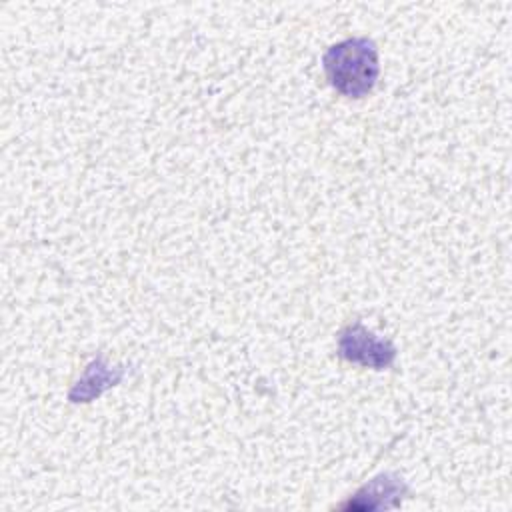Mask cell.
I'll return each mask as SVG.
<instances>
[{
  "instance_id": "6da1fadb",
  "label": "cell",
  "mask_w": 512,
  "mask_h": 512,
  "mask_svg": "<svg viewBox=\"0 0 512 512\" xmlns=\"http://www.w3.org/2000/svg\"><path fill=\"white\" fill-rule=\"evenodd\" d=\"M322 66L330 86L346 98L368 96L380 74L376 44L366 36L346 38L330 46L322 56Z\"/></svg>"
},
{
  "instance_id": "7a4b0ae2",
  "label": "cell",
  "mask_w": 512,
  "mask_h": 512,
  "mask_svg": "<svg viewBox=\"0 0 512 512\" xmlns=\"http://www.w3.org/2000/svg\"><path fill=\"white\" fill-rule=\"evenodd\" d=\"M338 356L352 364L384 370L394 364L396 346L370 332L362 322H352L338 336Z\"/></svg>"
},
{
  "instance_id": "3957f363",
  "label": "cell",
  "mask_w": 512,
  "mask_h": 512,
  "mask_svg": "<svg viewBox=\"0 0 512 512\" xmlns=\"http://www.w3.org/2000/svg\"><path fill=\"white\" fill-rule=\"evenodd\" d=\"M408 492L406 484L396 474H380L364 484L354 498H350L342 508L346 510H386L396 508L402 502V496Z\"/></svg>"
},
{
  "instance_id": "277c9868",
  "label": "cell",
  "mask_w": 512,
  "mask_h": 512,
  "mask_svg": "<svg viewBox=\"0 0 512 512\" xmlns=\"http://www.w3.org/2000/svg\"><path fill=\"white\" fill-rule=\"evenodd\" d=\"M124 376V368L122 366H108L104 362L102 356L94 358L84 374L78 378V382L72 386L68 398L70 402H90L96 396H100L102 392H106L108 388L116 386Z\"/></svg>"
}]
</instances>
